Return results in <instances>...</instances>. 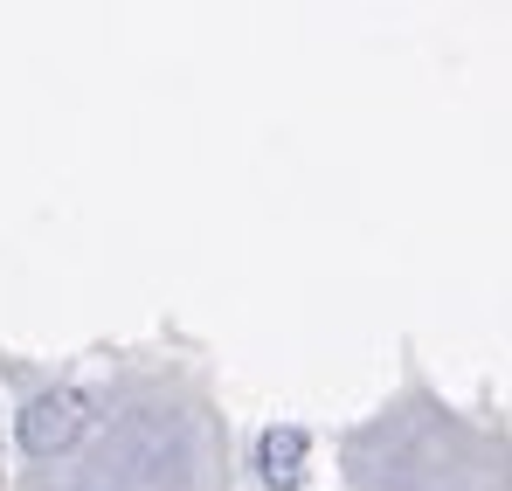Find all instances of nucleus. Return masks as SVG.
<instances>
[{
	"mask_svg": "<svg viewBox=\"0 0 512 491\" xmlns=\"http://www.w3.org/2000/svg\"><path fill=\"white\" fill-rule=\"evenodd\" d=\"M298 464H305V429H270L263 436V478L270 485H298Z\"/></svg>",
	"mask_w": 512,
	"mask_h": 491,
	"instance_id": "f03ea898",
	"label": "nucleus"
},
{
	"mask_svg": "<svg viewBox=\"0 0 512 491\" xmlns=\"http://www.w3.org/2000/svg\"><path fill=\"white\" fill-rule=\"evenodd\" d=\"M84 429V415H77V402L70 395H42L35 409L21 415V443L35 450V457H49V450H63L70 436Z\"/></svg>",
	"mask_w": 512,
	"mask_h": 491,
	"instance_id": "f257e3e1",
	"label": "nucleus"
}]
</instances>
